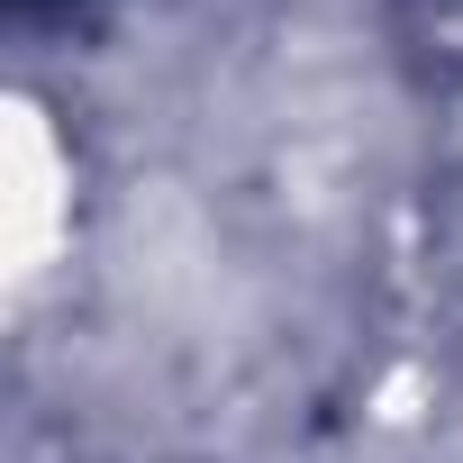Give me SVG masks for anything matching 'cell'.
Here are the masks:
<instances>
[{
  "label": "cell",
  "mask_w": 463,
  "mask_h": 463,
  "mask_svg": "<svg viewBox=\"0 0 463 463\" xmlns=\"http://www.w3.org/2000/svg\"><path fill=\"white\" fill-rule=\"evenodd\" d=\"M46 10H73V0H10V19H46Z\"/></svg>",
  "instance_id": "obj_1"
}]
</instances>
